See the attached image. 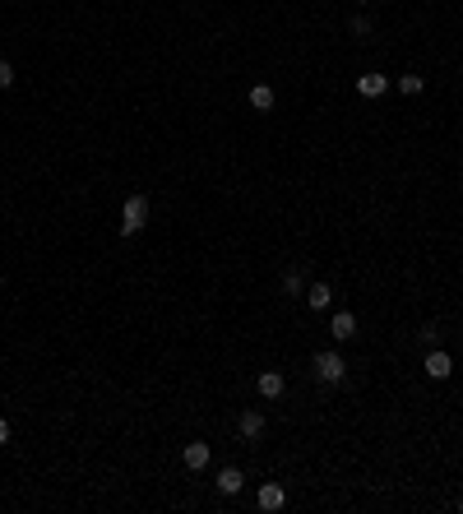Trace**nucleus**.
Returning <instances> with one entry per match:
<instances>
[{
    "label": "nucleus",
    "instance_id": "obj_5",
    "mask_svg": "<svg viewBox=\"0 0 463 514\" xmlns=\"http://www.w3.org/2000/svg\"><path fill=\"white\" fill-rule=\"evenodd\" d=\"M283 505H287V491L278 487V482H265V487H260V510L274 514V510H283Z\"/></svg>",
    "mask_w": 463,
    "mask_h": 514
},
{
    "label": "nucleus",
    "instance_id": "obj_8",
    "mask_svg": "<svg viewBox=\"0 0 463 514\" xmlns=\"http://www.w3.org/2000/svg\"><path fill=\"white\" fill-rule=\"evenodd\" d=\"M329 334H334V338H353V334H357V315H353V311H338V315L329 320Z\"/></svg>",
    "mask_w": 463,
    "mask_h": 514
},
{
    "label": "nucleus",
    "instance_id": "obj_6",
    "mask_svg": "<svg viewBox=\"0 0 463 514\" xmlns=\"http://www.w3.org/2000/svg\"><path fill=\"white\" fill-rule=\"evenodd\" d=\"M181 458H186V468H209V458H213V449L209 445H204V440H195V445H186V454H181Z\"/></svg>",
    "mask_w": 463,
    "mask_h": 514
},
{
    "label": "nucleus",
    "instance_id": "obj_11",
    "mask_svg": "<svg viewBox=\"0 0 463 514\" xmlns=\"http://www.w3.org/2000/svg\"><path fill=\"white\" fill-rule=\"evenodd\" d=\"M241 482H246L241 468H222V473H218V491H222V496H236V491H241Z\"/></svg>",
    "mask_w": 463,
    "mask_h": 514
},
{
    "label": "nucleus",
    "instance_id": "obj_10",
    "mask_svg": "<svg viewBox=\"0 0 463 514\" xmlns=\"http://www.w3.org/2000/svg\"><path fill=\"white\" fill-rule=\"evenodd\" d=\"M329 302H334L329 283H310V292H306V306H310V311H324Z\"/></svg>",
    "mask_w": 463,
    "mask_h": 514
},
{
    "label": "nucleus",
    "instance_id": "obj_17",
    "mask_svg": "<svg viewBox=\"0 0 463 514\" xmlns=\"http://www.w3.org/2000/svg\"><path fill=\"white\" fill-rule=\"evenodd\" d=\"M10 445V422H5V417H0V449Z\"/></svg>",
    "mask_w": 463,
    "mask_h": 514
},
{
    "label": "nucleus",
    "instance_id": "obj_14",
    "mask_svg": "<svg viewBox=\"0 0 463 514\" xmlns=\"http://www.w3.org/2000/svg\"><path fill=\"white\" fill-rule=\"evenodd\" d=\"M283 292H287V297H301V274H297V269H287V274H283Z\"/></svg>",
    "mask_w": 463,
    "mask_h": 514
},
{
    "label": "nucleus",
    "instance_id": "obj_19",
    "mask_svg": "<svg viewBox=\"0 0 463 514\" xmlns=\"http://www.w3.org/2000/svg\"><path fill=\"white\" fill-rule=\"evenodd\" d=\"M459 510H463V501H459Z\"/></svg>",
    "mask_w": 463,
    "mask_h": 514
},
{
    "label": "nucleus",
    "instance_id": "obj_15",
    "mask_svg": "<svg viewBox=\"0 0 463 514\" xmlns=\"http://www.w3.org/2000/svg\"><path fill=\"white\" fill-rule=\"evenodd\" d=\"M348 28H353V33H357V37H366V33H371V19H366V14H357V19H353V23H348Z\"/></svg>",
    "mask_w": 463,
    "mask_h": 514
},
{
    "label": "nucleus",
    "instance_id": "obj_9",
    "mask_svg": "<svg viewBox=\"0 0 463 514\" xmlns=\"http://www.w3.org/2000/svg\"><path fill=\"white\" fill-rule=\"evenodd\" d=\"M236 426H241L246 440H260V436H265V413H241V422H236Z\"/></svg>",
    "mask_w": 463,
    "mask_h": 514
},
{
    "label": "nucleus",
    "instance_id": "obj_16",
    "mask_svg": "<svg viewBox=\"0 0 463 514\" xmlns=\"http://www.w3.org/2000/svg\"><path fill=\"white\" fill-rule=\"evenodd\" d=\"M14 84V70H10V60H0V89H10Z\"/></svg>",
    "mask_w": 463,
    "mask_h": 514
},
{
    "label": "nucleus",
    "instance_id": "obj_13",
    "mask_svg": "<svg viewBox=\"0 0 463 514\" xmlns=\"http://www.w3.org/2000/svg\"><path fill=\"white\" fill-rule=\"evenodd\" d=\"M421 89H426V79H421V75H403V79H398V93H408V98H417Z\"/></svg>",
    "mask_w": 463,
    "mask_h": 514
},
{
    "label": "nucleus",
    "instance_id": "obj_18",
    "mask_svg": "<svg viewBox=\"0 0 463 514\" xmlns=\"http://www.w3.org/2000/svg\"><path fill=\"white\" fill-rule=\"evenodd\" d=\"M362 5H371V0H362Z\"/></svg>",
    "mask_w": 463,
    "mask_h": 514
},
{
    "label": "nucleus",
    "instance_id": "obj_12",
    "mask_svg": "<svg viewBox=\"0 0 463 514\" xmlns=\"http://www.w3.org/2000/svg\"><path fill=\"white\" fill-rule=\"evenodd\" d=\"M250 107L255 112H274V89H269V84H255L250 89Z\"/></svg>",
    "mask_w": 463,
    "mask_h": 514
},
{
    "label": "nucleus",
    "instance_id": "obj_7",
    "mask_svg": "<svg viewBox=\"0 0 463 514\" xmlns=\"http://www.w3.org/2000/svg\"><path fill=\"white\" fill-rule=\"evenodd\" d=\"M385 89H389L385 75H362L357 79V93H362V98H385Z\"/></svg>",
    "mask_w": 463,
    "mask_h": 514
},
{
    "label": "nucleus",
    "instance_id": "obj_4",
    "mask_svg": "<svg viewBox=\"0 0 463 514\" xmlns=\"http://www.w3.org/2000/svg\"><path fill=\"white\" fill-rule=\"evenodd\" d=\"M255 390H260V394H265L269 403H274V399H283L287 380H283V375H278V371H265V375H260V380H255Z\"/></svg>",
    "mask_w": 463,
    "mask_h": 514
},
{
    "label": "nucleus",
    "instance_id": "obj_2",
    "mask_svg": "<svg viewBox=\"0 0 463 514\" xmlns=\"http://www.w3.org/2000/svg\"><path fill=\"white\" fill-rule=\"evenodd\" d=\"M315 375H320L324 385H343L348 366H343V357H338V352H320V357H315Z\"/></svg>",
    "mask_w": 463,
    "mask_h": 514
},
{
    "label": "nucleus",
    "instance_id": "obj_1",
    "mask_svg": "<svg viewBox=\"0 0 463 514\" xmlns=\"http://www.w3.org/2000/svg\"><path fill=\"white\" fill-rule=\"evenodd\" d=\"M144 223H148V200H144V195H130V200H125V213H121V236H134Z\"/></svg>",
    "mask_w": 463,
    "mask_h": 514
},
{
    "label": "nucleus",
    "instance_id": "obj_3",
    "mask_svg": "<svg viewBox=\"0 0 463 514\" xmlns=\"http://www.w3.org/2000/svg\"><path fill=\"white\" fill-rule=\"evenodd\" d=\"M421 371H426L431 380H450V375H454V357H450V352H426Z\"/></svg>",
    "mask_w": 463,
    "mask_h": 514
}]
</instances>
